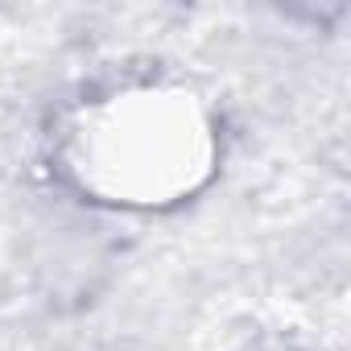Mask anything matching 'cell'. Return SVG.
Returning a JSON list of instances; mask_svg holds the SVG:
<instances>
[{
  "label": "cell",
  "instance_id": "cell-1",
  "mask_svg": "<svg viewBox=\"0 0 351 351\" xmlns=\"http://www.w3.org/2000/svg\"><path fill=\"white\" fill-rule=\"evenodd\" d=\"M54 161L91 203L165 211L211 182L219 128L207 99L186 83H120L62 116Z\"/></svg>",
  "mask_w": 351,
  "mask_h": 351
}]
</instances>
